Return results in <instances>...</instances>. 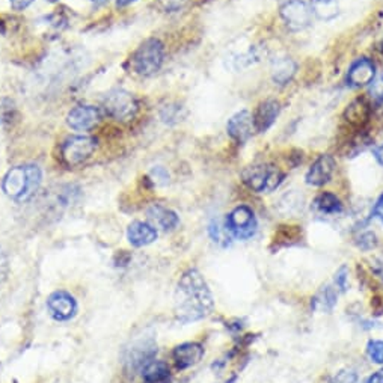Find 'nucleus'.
<instances>
[{"mask_svg": "<svg viewBox=\"0 0 383 383\" xmlns=\"http://www.w3.org/2000/svg\"><path fill=\"white\" fill-rule=\"evenodd\" d=\"M337 303V290L332 288L330 286H326L320 290V293L315 296L313 302L315 310L321 311H330Z\"/></svg>", "mask_w": 383, "mask_h": 383, "instance_id": "nucleus-24", "label": "nucleus"}, {"mask_svg": "<svg viewBox=\"0 0 383 383\" xmlns=\"http://www.w3.org/2000/svg\"><path fill=\"white\" fill-rule=\"evenodd\" d=\"M372 269L376 275H379L380 278H383V254L376 257L373 259V264H372Z\"/></svg>", "mask_w": 383, "mask_h": 383, "instance_id": "nucleus-33", "label": "nucleus"}, {"mask_svg": "<svg viewBox=\"0 0 383 383\" xmlns=\"http://www.w3.org/2000/svg\"><path fill=\"white\" fill-rule=\"evenodd\" d=\"M225 227L232 237L239 240H248L257 232V219L248 205L234 208L225 220Z\"/></svg>", "mask_w": 383, "mask_h": 383, "instance_id": "nucleus-5", "label": "nucleus"}, {"mask_svg": "<svg viewBox=\"0 0 383 383\" xmlns=\"http://www.w3.org/2000/svg\"><path fill=\"white\" fill-rule=\"evenodd\" d=\"M11 104L6 100H0V124H4L11 117Z\"/></svg>", "mask_w": 383, "mask_h": 383, "instance_id": "nucleus-32", "label": "nucleus"}, {"mask_svg": "<svg viewBox=\"0 0 383 383\" xmlns=\"http://www.w3.org/2000/svg\"><path fill=\"white\" fill-rule=\"evenodd\" d=\"M131 2H134V0H117V5H118V6H127V5H130Z\"/></svg>", "mask_w": 383, "mask_h": 383, "instance_id": "nucleus-39", "label": "nucleus"}, {"mask_svg": "<svg viewBox=\"0 0 383 383\" xmlns=\"http://www.w3.org/2000/svg\"><path fill=\"white\" fill-rule=\"evenodd\" d=\"M104 109L115 119L129 121L134 117L136 110H138V104H136L134 97L130 92L117 90L107 94L104 100Z\"/></svg>", "mask_w": 383, "mask_h": 383, "instance_id": "nucleus-6", "label": "nucleus"}, {"mask_svg": "<svg viewBox=\"0 0 383 383\" xmlns=\"http://www.w3.org/2000/svg\"><path fill=\"white\" fill-rule=\"evenodd\" d=\"M204 347L198 342H184L177 345L172 352V357H174L176 365L180 369H186L193 365H196L203 360L204 356Z\"/></svg>", "mask_w": 383, "mask_h": 383, "instance_id": "nucleus-14", "label": "nucleus"}, {"mask_svg": "<svg viewBox=\"0 0 383 383\" xmlns=\"http://www.w3.org/2000/svg\"><path fill=\"white\" fill-rule=\"evenodd\" d=\"M234 382H236V377H231L228 382H225V383H234Z\"/></svg>", "mask_w": 383, "mask_h": 383, "instance_id": "nucleus-42", "label": "nucleus"}, {"mask_svg": "<svg viewBox=\"0 0 383 383\" xmlns=\"http://www.w3.org/2000/svg\"><path fill=\"white\" fill-rule=\"evenodd\" d=\"M362 383H383V367L372 376H368Z\"/></svg>", "mask_w": 383, "mask_h": 383, "instance_id": "nucleus-35", "label": "nucleus"}, {"mask_svg": "<svg viewBox=\"0 0 383 383\" xmlns=\"http://www.w3.org/2000/svg\"><path fill=\"white\" fill-rule=\"evenodd\" d=\"M174 310L181 323H190L207 317L213 310V296L198 270H188L176 290Z\"/></svg>", "mask_w": 383, "mask_h": 383, "instance_id": "nucleus-1", "label": "nucleus"}, {"mask_svg": "<svg viewBox=\"0 0 383 383\" xmlns=\"http://www.w3.org/2000/svg\"><path fill=\"white\" fill-rule=\"evenodd\" d=\"M373 215L383 224V193L379 196V200H377L374 210H373Z\"/></svg>", "mask_w": 383, "mask_h": 383, "instance_id": "nucleus-34", "label": "nucleus"}, {"mask_svg": "<svg viewBox=\"0 0 383 383\" xmlns=\"http://www.w3.org/2000/svg\"><path fill=\"white\" fill-rule=\"evenodd\" d=\"M382 50H383V43H382Z\"/></svg>", "mask_w": 383, "mask_h": 383, "instance_id": "nucleus-44", "label": "nucleus"}, {"mask_svg": "<svg viewBox=\"0 0 383 383\" xmlns=\"http://www.w3.org/2000/svg\"><path fill=\"white\" fill-rule=\"evenodd\" d=\"M92 2H95V4H103V2H106V0H92Z\"/></svg>", "mask_w": 383, "mask_h": 383, "instance_id": "nucleus-41", "label": "nucleus"}, {"mask_svg": "<svg viewBox=\"0 0 383 383\" xmlns=\"http://www.w3.org/2000/svg\"><path fill=\"white\" fill-rule=\"evenodd\" d=\"M345 119H347L353 126H362L369 118V104L364 98H357L352 104L347 106L344 112Z\"/></svg>", "mask_w": 383, "mask_h": 383, "instance_id": "nucleus-21", "label": "nucleus"}, {"mask_svg": "<svg viewBox=\"0 0 383 383\" xmlns=\"http://www.w3.org/2000/svg\"><path fill=\"white\" fill-rule=\"evenodd\" d=\"M281 17L291 31H302L311 24L313 9L302 0H291L281 8Z\"/></svg>", "mask_w": 383, "mask_h": 383, "instance_id": "nucleus-8", "label": "nucleus"}, {"mask_svg": "<svg viewBox=\"0 0 383 383\" xmlns=\"http://www.w3.org/2000/svg\"><path fill=\"white\" fill-rule=\"evenodd\" d=\"M367 355L372 362L383 364V340H372L367 345Z\"/></svg>", "mask_w": 383, "mask_h": 383, "instance_id": "nucleus-27", "label": "nucleus"}, {"mask_svg": "<svg viewBox=\"0 0 383 383\" xmlns=\"http://www.w3.org/2000/svg\"><path fill=\"white\" fill-rule=\"evenodd\" d=\"M210 236H212V239L222 244V246H227L230 244V232L227 230V227H222L219 220H213L212 224H210Z\"/></svg>", "mask_w": 383, "mask_h": 383, "instance_id": "nucleus-25", "label": "nucleus"}, {"mask_svg": "<svg viewBox=\"0 0 383 383\" xmlns=\"http://www.w3.org/2000/svg\"><path fill=\"white\" fill-rule=\"evenodd\" d=\"M41 178L38 166L26 165L12 168L4 178V192L16 201H28L38 190Z\"/></svg>", "mask_w": 383, "mask_h": 383, "instance_id": "nucleus-2", "label": "nucleus"}, {"mask_svg": "<svg viewBox=\"0 0 383 383\" xmlns=\"http://www.w3.org/2000/svg\"><path fill=\"white\" fill-rule=\"evenodd\" d=\"M146 215L148 219L153 222V227L163 231H171L178 225V216L163 205H153Z\"/></svg>", "mask_w": 383, "mask_h": 383, "instance_id": "nucleus-18", "label": "nucleus"}, {"mask_svg": "<svg viewBox=\"0 0 383 383\" xmlns=\"http://www.w3.org/2000/svg\"><path fill=\"white\" fill-rule=\"evenodd\" d=\"M142 377L144 383H169V367L163 361H151L142 369Z\"/></svg>", "mask_w": 383, "mask_h": 383, "instance_id": "nucleus-19", "label": "nucleus"}, {"mask_svg": "<svg viewBox=\"0 0 383 383\" xmlns=\"http://www.w3.org/2000/svg\"><path fill=\"white\" fill-rule=\"evenodd\" d=\"M100 122V112L92 106H77L68 114V126L77 131H88Z\"/></svg>", "mask_w": 383, "mask_h": 383, "instance_id": "nucleus-12", "label": "nucleus"}, {"mask_svg": "<svg viewBox=\"0 0 383 383\" xmlns=\"http://www.w3.org/2000/svg\"><path fill=\"white\" fill-rule=\"evenodd\" d=\"M347 267H341L335 275V287L340 291L347 290Z\"/></svg>", "mask_w": 383, "mask_h": 383, "instance_id": "nucleus-30", "label": "nucleus"}, {"mask_svg": "<svg viewBox=\"0 0 383 383\" xmlns=\"http://www.w3.org/2000/svg\"><path fill=\"white\" fill-rule=\"evenodd\" d=\"M163 44L158 40H146L131 58L133 70L141 76H151L163 64Z\"/></svg>", "mask_w": 383, "mask_h": 383, "instance_id": "nucleus-4", "label": "nucleus"}, {"mask_svg": "<svg viewBox=\"0 0 383 383\" xmlns=\"http://www.w3.org/2000/svg\"><path fill=\"white\" fill-rule=\"evenodd\" d=\"M48 2H52V4H53V2H58V0H48Z\"/></svg>", "mask_w": 383, "mask_h": 383, "instance_id": "nucleus-43", "label": "nucleus"}, {"mask_svg": "<svg viewBox=\"0 0 383 383\" xmlns=\"http://www.w3.org/2000/svg\"><path fill=\"white\" fill-rule=\"evenodd\" d=\"M4 267H5V259L0 255V276L4 275Z\"/></svg>", "mask_w": 383, "mask_h": 383, "instance_id": "nucleus-40", "label": "nucleus"}, {"mask_svg": "<svg viewBox=\"0 0 383 383\" xmlns=\"http://www.w3.org/2000/svg\"><path fill=\"white\" fill-rule=\"evenodd\" d=\"M47 310L56 321H68L77 313V302L67 291H55L48 296Z\"/></svg>", "mask_w": 383, "mask_h": 383, "instance_id": "nucleus-9", "label": "nucleus"}, {"mask_svg": "<svg viewBox=\"0 0 383 383\" xmlns=\"http://www.w3.org/2000/svg\"><path fill=\"white\" fill-rule=\"evenodd\" d=\"M279 115V103L275 100H267L264 103H261L258 106V109L255 110V114L252 115L254 118V126H255V131L263 133L266 130H269L274 124L275 119Z\"/></svg>", "mask_w": 383, "mask_h": 383, "instance_id": "nucleus-16", "label": "nucleus"}, {"mask_svg": "<svg viewBox=\"0 0 383 383\" xmlns=\"http://www.w3.org/2000/svg\"><path fill=\"white\" fill-rule=\"evenodd\" d=\"M296 72V64L294 60L288 58H282L278 59L274 63V67H271V77L278 83V85H287Z\"/></svg>", "mask_w": 383, "mask_h": 383, "instance_id": "nucleus-22", "label": "nucleus"}, {"mask_svg": "<svg viewBox=\"0 0 383 383\" xmlns=\"http://www.w3.org/2000/svg\"><path fill=\"white\" fill-rule=\"evenodd\" d=\"M356 380H357V374L355 369L344 368V369H340L338 373L333 374L326 383H356Z\"/></svg>", "mask_w": 383, "mask_h": 383, "instance_id": "nucleus-29", "label": "nucleus"}, {"mask_svg": "<svg viewBox=\"0 0 383 383\" xmlns=\"http://www.w3.org/2000/svg\"><path fill=\"white\" fill-rule=\"evenodd\" d=\"M355 243L361 251H373L377 246V237L373 231H362L356 236Z\"/></svg>", "mask_w": 383, "mask_h": 383, "instance_id": "nucleus-26", "label": "nucleus"}, {"mask_svg": "<svg viewBox=\"0 0 383 383\" xmlns=\"http://www.w3.org/2000/svg\"><path fill=\"white\" fill-rule=\"evenodd\" d=\"M153 176H154L156 178H160L158 181L162 183V184H166L168 180H169V176L166 174V171H165L163 168H156V169L153 171Z\"/></svg>", "mask_w": 383, "mask_h": 383, "instance_id": "nucleus-36", "label": "nucleus"}, {"mask_svg": "<svg viewBox=\"0 0 383 383\" xmlns=\"http://www.w3.org/2000/svg\"><path fill=\"white\" fill-rule=\"evenodd\" d=\"M313 207H314L315 212H318L320 215H326V216L340 215L342 212L341 201L330 192L320 193L314 200Z\"/></svg>", "mask_w": 383, "mask_h": 383, "instance_id": "nucleus-20", "label": "nucleus"}, {"mask_svg": "<svg viewBox=\"0 0 383 383\" xmlns=\"http://www.w3.org/2000/svg\"><path fill=\"white\" fill-rule=\"evenodd\" d=\"M374 156H376V158H377V162L383 166V145L379 146V148H376V150H374Z\"/></svg>", "mask_w": 383, "mask_h": 383, "instance_id": "nucleus-38", "label": "nucleus"}, {"mask_svg": "<svg viewBox=\"0 0 383 383\" xmlns=\"http://www.w3.org/2000/svg\"><path fill=\"white\" fill-rule=\"evenodd\" d=\"M157 353V345L153 340H141L136 341L127 352L126 364L129 369H144L150 364Z\"/></svg>", "mask_w": 383, "mask_h": 383, "instance_id": "nucleus-10", "label": "nucleus"}, {"mask_svg": "<svg viewBox=\"0 0 383 383\" xmlns=\"http://www.w3.org/2000/svg\"><path fill=\"white\" fill-rule=\"evenodd\" d=\"M369 97H372V102L376 107H380L383 109V74L376 79L372 86H369V91H368Z\"/></svg>", "mask_w": 383, "mask_h": 383, "instance_id": "nucleus-28", "label": "nucleus"}, {"mask_svg": "<svg viewBox=\"0 0 383 383\" xmlns=\"http://www.w3.org/2000/svg\"><path fill=\"white\" fill-rule=\"evenodd\" d=\"M9 2L14 9H24V8H28L33 0H9Z\"/></svg>", "mask_w": 383, "mask_h": 383, "instance_id": "nucleus-37", "label": "nucleus"}, {"mask_svg": "<svg viewBox=\"0 0 383 383\" xmlns=\"http://www.w3.org/2000/svg\"><path fill=\"white\" fill-rule=\"evenodd\" d=\"M313 14H315L320 20H333L340 12L338 0H311Z\"/></svg>", "mask_w": 383, "mask_h": 383, "instance_id": "nucleus-23", "label": "nucleus"}, {"mask_svg": "<svg viewBox=\"0 0 383 383\" xmlns=\"http://www.w3.org/2000/svg\"><path fill=\"white\" fill-rule=\"evenodd\" d=\"M97 146L95 139L88 136H74L63 145V157L70 166L80 165L88 158Z\"/></svg>", "mask_w": 383, "mask_h": 383, "instance_id": "nucleus-7", "label": "nucleus"}, {"mask_svg": "<svg viewBox=\"0 0 383 383\" xmlns=\"http://www.w3.org/2000/svg\"><path fill=\"white\" fill-rule=\"evenodd\" d=\"M333 171H335V160L329 154H321L306 172L305 180L310 186H323L330 181Z\"/></svg>", "mask_w": 383, "mask_h": 383, "instance_id": "nucleus-11", "label": "nucleus"}, {"mask_svg": "<svg viewBox=\"0 0 383 383\" xmlns=\"http://www.w3.org/2000/svg\"><path fill=\"white\" fill-rule=\"evenodd\" d=\"M127 237L136 248H142V246L151 244L157 239V231L153 225L145 224V222H133L129 227Z\"/></svg>", "mask_w": 383, "mask_h": 383, "instance_id": "nucleus-17", "label": "nucleus"}, {"mask_svg": "<svg viewBox=\"0 0 383 383\" xmlns=\"http://www.w3.org/2000/svg\"><path fill=\"white\" fill-rule=\"evenodd\" d=\"M242 177L246 186L258 193L274 192L284 181V174L274 165L249 166L243 171Z\"/></svg>", "mask_w": 383, "mask_h": 383, "instance_id": "nucleus-3", "label": "nucleus"}, {"mask_svg": "<svg viewBox=\"0 0 383 383\" xmlns=\"http://www.w3.org/2000/svg\"><path fill=\"white\" fill-rule=\"evenodd\" d=\"M374 64L372 60L362 58L357 59L356 63L350 67L349 74H347V82L353 88H360V86L372 83L374 79Z\"/></svg>", "mask_w": 383, "mask_h": 383, "instance_id": "nucleus-15", "label": "nucleus"}, {"mask_svg": "<svg viewBox=\"0 0 383 383\" xmlns=\"http://www.w3.org/2000/svg\"><path fill=\"white\" fill-rule=\"evenodd\" d=\"M227 130H228V134L236 142L239 144L246 142L255 131L252 115L249 112H246V110L236 114L228 121Z\"/></svg>", "mask_w": 383, "mask_h": 383, "instance_id": "nucleus-13", "label": "nucleus"}, {"mask_svg": "<svg viewBox=\"0 0 383 383\" xmlns=\"http://www.w3.org/2000/svg\"><path fill=\"white\" fill-rule=\"evenodd\" d=\"M158 2L166 11H180L188 5L189 0H158Z\"/></svg>", "mask_w": 383, "mask_h": 383, "instance_id": "nucleus-31", "label": "nucleus"}]
</instances>
